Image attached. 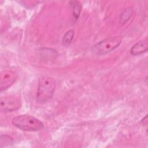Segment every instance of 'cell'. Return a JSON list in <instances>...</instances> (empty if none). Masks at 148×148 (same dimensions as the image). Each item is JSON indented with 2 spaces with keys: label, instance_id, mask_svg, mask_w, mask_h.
<instances>
[{
  "label": "cell",
  "instance_id": "6da1fadb",
  "mask_svg": "<svg viewBox=\"0 0 148 148\" xmlns=\"http://www.w3.org/2000/svg\"><path fill=\"white\" fill-rule=\"evenodd\" d=\"M56 88V80L48 76H42L38 80L36 101L43 103L49 101L53 96Z\"/></svg>",
  "mask_w": 148,
  "mask_h": 148
},
{
  "label": "cell",
  "instance_id": "7a4b0ae2",
  "mask_svg": "<svg viewBox=\"0 0 148 148\" xmlns=\"http://www.w3.org/2000/svg\"><path fill=\"white\" fill-rule=\"evenodd\" d=\"M12 123L18 129L27 131H37L44 127L39 119L29 115H19L12 119Z\"/></svg>",
  "mask_w": 148,
  "mask_h": 148
},
{
  "label": "cell",
  "instance_id": "3957f363",
  "mask_svg": "<svg viewBox=\"0 0 148 148\" xmlns=\"http://www.w3.org/2000/svg\"><path fill=\"white\" fill-rule=\"evenodd\" d=\"M121 36L109 37L94 46L92 51L96 55H105L117 48L121 43Z\"/></svg>",
  "mask_w": 148,
  "mask_h": 148
},
{
  "label": "cell",
  "instance_id": "277c9868",
  "mask_svg": "<svg viewBox=\"0 0 148 148\" xmlns=\"http://www.w3.org/2000/svg\"><path fill=\"white\" fill-rule=\"evenodd\" d=\"M21 106V102L18 97L10 95L1 98V109L5 112H12L18 109Z\"/></svg>",
  "mask_w": 148,
  "mask_h": 148
},
{
  "label": "cell",
  "instance_id": "5b68a950",
  "mask_svg": "<svg viewBox=\"0 0 148 148\" xmlns=\"http://www.w3.org/2000/svg\"><path fill=\"white\" fill-rule=\"evenodd\" d=\"M17 77V74L13 71L9 70L2 71L0 77L1 91H2L10 87L14 83Z\"/></svg>",
  "mask_w": 148,
  "mask_h": 148
},
{
  "label": "cell",
  "instance_id": "8992f818",
  "mask_svg": "<svg viewBox=\"0 0 148 148\" xmlns=\"http://www.w3.org/2000/svg\"><path fill=\"white\" fill-rule=\"evenodd\" d=\"M147 51V41L143 40L135 43L131 49V54L133 56H138Z\"/></svg>",
  "mask_w": 148,
  "mask_h": 148
},
{
  "label": "cell",
  "instance_id": "52a82bcc",
  "mask_svg": "<svg viewBox=\"0 0 148 148\" xmlns=\"http://www.w3.org/2000/svg\"><path fill=\"white\" fill-rule=\"evenodd\" d=\"M69 3L72 7V12H73V19L76 21L78 19V17H79V15L80 14L82 5L81 3L79 1H70Z\"/></svg>",
  "mask_w": 148,
  "mask_h": 148
},
{
  "label": "cell",
  "instance_id": "ba28073f",
  "mask_svg": "<svg viewBox=\"0 0 148 148\" xmlns=\"http://www.w3.org/2000/svg\"><path fill=\"white\" fill-rule=\"evenodd\" d=\"M74 35H75V31L73 29H69L68 30L64 35L63 36V38H62V44L64 46H68L69 45L73 37H74Z\"/></svg>",
  "mask_w": 148,
  "mask_h": 148
},
{
  "label": "cell",
  "instance_id": "9c48e42d",
  "mask_svg": "<svg viewBox=\"0 0 148 148\" xmlns=\"http://www.w3.org/2000/svg\"><path fill=\"white\" fill-rule=\"evenodd\" d=\"M14 140L12 138L7 135H1L0 137V147H3L13 144Z\"/></svg>",
  "mask_w": 148,
  "mask_h": 148
},
{
  "label": "cell",
  "instance_id": "30bf717a",
  "mask_svg": "<svg viewBox=\"0 0 148 148\" xmlns=\"http://www.w3.org/2000/svg\"><path fill=\"white\" fill-rule=\"evenodd\" d=\"M133 13L132 8H127L124 10L120 16V22L121 23H126L131 17Z\"/></svg>",
  "mask_w": 148,
  "mask_h": 148
},
{
  "label": "cell",
  "instance_id": "8fae6325",
  "mask_svg": "<svg viewBox=\"0 0 148 148\" xmlns=\"http://www.w3.org/2000/svg\"><path fill=\"white\" fill-rule=\"evenodd\" d=\"M147 115H146L145 116V117H143V119L141 120V123L143 125H147Z\"/></svg>",
  "mask_w": 148,
  "mask_h": 148
}]
</instances>
